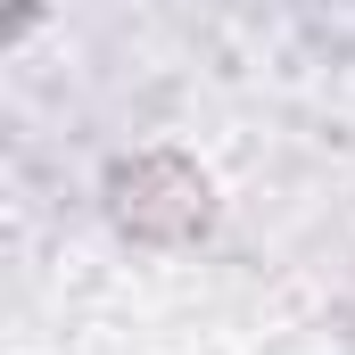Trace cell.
<instances>
[{"mask_svg": "<svg viewBox=\"0 0 355 355\" xmlns=\"http://www.w3.org/2000/svg\"><path fill=\"white\" fill-rule=\"evenodd\" d=\"M107 223L141 248H190L207 223H215V190L207 174L174 157V149H141L107 174Z\"/></svg>", "mask_w": 355, "mask_h": 355, "instance_id": "cell-1", "label": "cell"}]
</instances>
